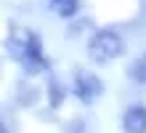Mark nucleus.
I'll use <instances>...</instances> for the list:
<instances>
[{
  "label": "nucleus",
  "mask_w": 146,
  "mask_h": 133,
  "mask_svg": "<svg viewBox=\"0 0 146 133\" xmlns=\"http://www.w3.org/2000/svg\"><path fill=\"white\" fill-rule=\"evenodd\" d=\"M122 128L125 133H146V106H127L122 114Z\"/></svg>",
  "instance_id": "obj_3"
},
{
  "label": "nucleus",
  "mask_w": 146,
  "mask_h": 133,
  "mask_svg": "<svg viewBox=\"0 0 146 133\" xmlns=\"http://www.w3.org/2000/svg\"><path fill=\"white\" fill-rule=\"evenodd\" d=\"M48 91H50V104H53V106H58V104H61V99H64V91H61V85H58L56 80H50Z\"/></svg>",
  "instance_id": "obj_8"
},
{
  "label": "nucleus",
  "mask_w": 146,
  "mask_h": 133,
  "mask_svg": "<svg viewBox=\"0 0 146 133\" xmlns=\"http://www.w3.org/2000/svg\"><path fill=\"white\" fill-rule=\"evenodd\" d=\"M50 5L58 16H74L77 11V0H50Z\"/></svg>",
  "instance_id": "obj_7"
},
{
  "label": "nucleus",
  "mask_w": 146,
  "mask_h": 133,
  "mask_svg": "<svg viewBox=\"0 0 146 133\" xmlns=\"http://www.w3.org/2000/svg\"><path fill=\"white\" fill-rule=\"evenodd\" d=\"M29 72H37V69H45V59H42V48H40V37L32 35L29 37V45H27V56L21 61Z\"/></svg>",
  "instance_id": "obj_4"
},
{
  "label": "nucleus",
  "mask_w": 146,
  "mask_h": 133,
  "mask_svg": "<svg viewBox=\"0 0 146 133\" xmlns=\"http://www.w3.org/2000/svg\"><path fill=\"white\" fill-rule=\"evenodd\" d=\"M127 77H130L133 83L146 85V53H141L138 59L130 61V67H127Z\"/></svg>",
  "instance_id": "obj_6"
},
{
  "label": "nucleus",
  "mask_w": 146,
  "mask_h": 133,
  "mask_svg": "<svg viewBox=\"0 0 146 133\" xmlns=\"http://www.w3.org/2000/svg\"><path fill=\"white\" fill-rule=\"evenodd\" d=\"M101 91H104V83L96 77V75H90V72H85V69H80L74 77V93H77V99L85 101V104H90V101H96Z\"/></svg>",
  "instance_id": "obj_2"
},
{
  "label": "nucleus",
  "mask_w": 146,
  "mask_h": 133,
  "mask_svg": "<svg viewBox=\"0 0 146 133\" xmlns=\"http://www.w3.org/2000/svg\"><path fill=\"white\" fill-rule=\"evenodd\" d=\"M125 51V43L122 37L114 32V29H101L90 37L88 43V53L93 61H98V64H109V61H114L119 53Z\"/></svg>",
  "instance_id": "obj_1"
},
{
  "label": "nucleus",
  "mask_w": 146,
  "mask_h": 133,
  "mask_svg": "<svg viewBox=\"0 0 146 133\" xmlns=\"http://www.w3.org/2000/svg\"><path fill=\"white\" fill-rule=\"evenodd\" d=\"M29 37H32V35L13 32V37L8 40V53H11L16 61H24V56H27V45H29Z\"/></svg>",
  "instance_id": "obj_5"
},
{
  "label": "nucleus",
  "mask_w": 146,
  "mask_h": 133,
  "mask_svg": "<svg viewBox=\"0 0 146 133\" xmlns=\"http://www.w3.org/2000/svg\"><path fill=\"white\" fill-rule=\"evenodd\" d=\"M3 133H8V130H5V128H3Z\"/></svg>",
  "instance_id": "obj_9"
}]
</instances>
